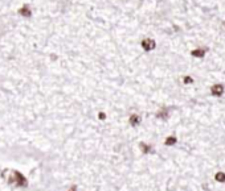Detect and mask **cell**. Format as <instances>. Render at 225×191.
<instances>
[{
    "label": "cell",
    "instance_id": "6da1fadb",
    "mask_svg": "<svg viewBox=\"0 0 225 191\" xmlns=\"http://www.w3.org/2000/svg\"><path fill=\"white\" fill-rule=\"evenodd\" d=\"M6 179H7V182L9 185H16V186H19V187H27V186H28L27 179L23 177V174H20L16 170H11L9 177H8V178H6Z\"/></svg>",
    "mask_w": 225,
    "mask_h": 191
},
{
    "label": "cell",
    "instance_id": "7a4b0ae2",
    "mask_svg": "<svg viewBox=\"0 0 225 191\" xmlns=\"http://www.w3.org/2000/svg\"><path fill=\"white\" fill-rule=\"evenodd\" d=\"M140 45H142L143 50H146V52H151V50L155 49L156 42H155V41H154L152 38H144V40H142Z\"/></svg>",
    "mask_w": 225,
    "mask_h": 191
},
{
    "label": "cell",
    "instance_id": "3957f363",
    "mask_svg": "<svg viewBox=\"0 0 225 191\" xmlns=\"http://www.w3.org/2000/svg\"><path fill=\"white\" fill-rule=\"evenodd\" d=\"M224 91H225V88H224V86L223 85H220V83H217V85H213L212 87H210V94H212L213 96H221L223 94H224Z\"/></svg>",
    "mask_w": 225,
    "mask_h": 191
},
{
    "label": "cell",
    "instance_id": "277c9868",
    "mask_svg": "<svg viewBox=\"0 0 225 191\" xmlns=\"http://www.w3.org/2000/svg\"><path fill=\"white\" fill-rule=\"evenodd\" d=\"M19 13H20L23 17H25V18H31L32 17V9L28 7V6L21 7L20 9H19Z\"/></svg>",
    "mask_w": 225,
    "mask_h": 191
},
{
    "label": "cell",
    "instance_id": "5b68a950",
    "mask_svg": "<svg viewBox=\"0 0 225 191\" xmlns=\"http://www.w3.org/2000/svg\"><path fill=\"white\" fill-rule=\"evenodd\" d=\"M129 123H130L131 127H138V125L140 124V116L137 115V113H133L129 117Z\"/></svg>",
    "mask_w": 225,
    "mask_h": 191
},
{
    "label": "cell",
    "instance_id": "8992f818",
    "mask_svg": "<svg viewBox=\"0 0 225 191\" xmlns=\"http://www.w3.org/2000/svg\"><path fill=\"white\" fill-rule=\"evenodd\" d=\"M193 57H197V58H203L205 54H207V49L205 48H199V49H195V50H192V53H191Z\"/></svg>",
    "mask_w": 225,
    "mask_h": 191
},
{
    "label": "cell",
    "instance_id": "52a82bcc",
    "mask_svg": "<svg viewBox=\"0 0 225 191\" xmlns=\"http://www.w3.org/2000/svg\"><path fill=\"white\" fill-rule=\"evenodd\" d=\"M168 116H170V111H168L167 108H163V109H160V111H159V112L156 113V117L160 119V120H167Z\"/></svg>",
    "mask_w": 225,
    "mask_h": 191
},
{
    "label": "cell",
    "instance_id": "ba28073f",
    "mask_svg": "<svg viewBox=\"0 0 225 191\" xmlns=\"http://www.w3.org/2000/svg\"><path fill=\"white\" fill-rule=\"evenodd\" d=\"M139 148H140V150H142L143 153H150V152H152V146L148 145V144H146V142H140V144H139Z\"/></svg>",
    "mask_w": 225,
    "mask_h": 191
},
{
    "label": "cell",
    "instance_id": "9c48e42d",
    "mask_svg": "<svg viewBox=\"0 0 225 191\" xmlns=\"http://www.w3.org/2000/svg\"><path fill=\"white\" fill-rule=\"evenodd\" d=\"M214 179H216L219 183H225V173L224 171H219V173L214 174Z\"/></svg>",
    "mask_w": 225,
    "mask_h": 191
},
{
    "label": "cell",
    "instance_id": "30bf717a",
    "mask_svg": "<svg viewBox=\"0 0 225 191\" xmlns=\"http://www.w3.org/2000/svg\"><path fill=\"white\" fill-rule=\"evenodd\" d=\"M176 141H177V138H176L175 136H168V137L166 138L164 144H166L167 146H172V145H175V144H176Z\"/></svg>",
    "mask_w": 225,
    "mask_h": 191
},
{
    "label": "cell",
    "instance_id": "8fae6325",
    "mask_svg": "<svg viewBox=\"0 0 225 191\" xmlns=\"http://www.w3.org/2000/svg\"><path fill=\"white\" fill-rule=\"evenodd\" d=\"M183 81H184L185 85H191V83H193V79H192L191 77H184V79H183Z\"/></svg>",
    "mask_w": 225,
    "mask_h": 191
},
{
    "label": "cell",
    "instance_id": "7c38bea8",
    "mask_svg": "<svg viewBox=\"0 0 225 191\" xmlns=\"http://www.w3.org/2000/svg\"><path fill=\"white\" fill-rule=\"evenodd\" d=\"M69 191H77V186H76V185L70 186V189H69Z\"/></svg>",
    "mask_w": 225,
    "mask_h": 191
},
{
    "label": "cell",
    "instance_id": "4fadbf2b",
    "mask_svg": "<svg viewBox=\"0 0 225 191\" xmlns=\"http://www.w3.org/2000/svg\"><path fill=\"white\" fill-rule=\"evenodd\" d=\"M98 116H100V119H101V120H104V119L106 117V115H105L104 112H100V115H98Z\"/></svg>",
    "mask_w": 225,
    "mask_h": 191
},
{
    "label": "cell",
    "instance_id": "5bb4252c",
    "mask_svg": "<svg viewBox=\"0 0 225 191\" xmlns=\"http://www.w3.org/2000/svg\"><path fill=\"white\" fill-rule=\"evenodd\" d=\"M223 29L225 30V22H224V24H223Z\"/></svg>",
    "mask_w": 225,
    "mask_h": 191
}]
</instances>
